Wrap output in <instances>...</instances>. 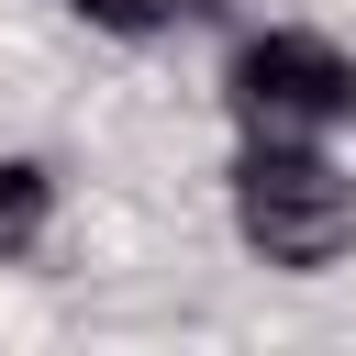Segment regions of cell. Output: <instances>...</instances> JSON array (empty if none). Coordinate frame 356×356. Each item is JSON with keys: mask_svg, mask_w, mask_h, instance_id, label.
<instances>
[{"mask_svg": "<svg viewBox=\"0 0 356 356\" xmlns=\"http://www.w3.org/2000/svg\"><path fill=\"white\" fill-rule=\"evenodd\" d=\"M222 111L245 134H334V122H356V56L334 33H300V22L245 33L222 67Z\"/></svg>", "mask_w": 356, "mask_h": 356, "instance_id": "cell-2", "label": "cell"}, {"mask_svg": "<svg viewBox=\"0 0 356 356\" xmlns=\"http://www.w3.org/2000/svg\"><path fill=\"white\" fill-rule=\"evenodd\" d=\"M234 234L289 267V278H323L345 245H356V178L312 145V134H245L234 156Z\"/></svg>", "mask_w": 356, "mask_h": 356, "instance_id": "cell-1", "label": "cell"}, {"mask_svg": "<svg viewBox=\"0 0 356 356\" xmlns=\"http://www.w3.org/2000/svg\"><path fill=\"white\" fill-rule=\"evenodd\" d=\"M44 222H56V178L33 156H0V256H22Z\"/></svg>", "mask_w": 356, "mask_h": 356, "instance_id": "cell-3", "label": "cell"}, {"mask_svg": "<svg viewBox=\"0 0 356 356\" xmlns=\"http://www.w3.org/2000/svg\"><path fill=\"white\" fill-rule=\"evenodd\" d=\"M100 33H167V22H200L211 0H78Z\"/></svg>", "mask_w": 356, "mask_h": 356, "instance_id": "cell-4", "label": "cell"}]
</instances>
